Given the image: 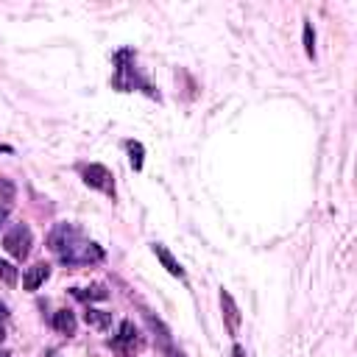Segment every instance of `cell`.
<instances>
[{
	"label": "cell",
	"instance_id": "cell-1",
	"mask_svg": "<svg viewBox=\"0 0 357 357\" xmlns=\"http://www.w3.org/2000/svg\"><path fill=\"white\" fill-rule=\"evenodd\" d=\"M31 243H34V235L26 224H17L9 229V235L3 238V249L15 257V260H26L28 251H31Z\"/></svg>",
	"mask_w": 357,
	"mask_h": 357
},
{
	"label": "cell",
	"instance_id": "cell-2",
	"mask_svg": "<svg viewBox=\"0 0 357 357\" xmlns=\"http://www.w3.org/2000/svg\"><path fill=\"white\" fill-rule=\"evenodd\" d=\"M84 182H87L90 188L101 190V193L115 196V178H112L109 167H103V165H87V167H84Z\"/></svg>",
	"mask_w": 357,
	"mask_h": 357
},
{
	"label": "cell",
	"instance_id": "cell-3",
	"mask_svg": "<svg viewBox=\"0 0 357 357\" xmlns=\"http://www.w3.org/2000/svg\"><path fill=\"white\" fill-rule=\"evenodd\" d=\"M78 240V229H73L70 224H59L53 232H51V238H48V246H51V251H56V254H65L73 243Z\"/></svg>",
	"mask_w": 357,
	"mask_h": 357
},
{
	"label": "cell",
	"instance_id": "cell-4",
	"mask_svg": "<svg viewBox=\"0 0 357 357\" xmlns=\"http://www.w3.org/2000/svg\"><path fill=\"white\" fill-rule=\"evenodd\" d=\"M221 307H224V318H226V329H229V335H238L240 332V310H238V304H235V299H232V293L229 290H221Z\"/></svg>",
	"mask_w": 357,
	"mask_h": 357
},
{
	"label": "cell",
	"instance_id": "cell-5",
	"mask_svg": "<svg viewBox=\"0 0 357 357\" xmlns=\"http://www.w3.org/2000/svg\"><path fill=\"white\" fill-rule=\"evenodd\" d=\"M51 276V265L48 263H34L31 268H26V276H23V288L26 290H37L45 285V279Z\"/></svg>",
	"mask_w": 357,
	"mask_h": 357
},
{
	"label": "cell",
	"instance_id": "cell-6",
	"mask_svg": "<svg viewBox=\"0 0 357 357\" xmlns=\"http://www.w3.org/2000/svg\"><path fill=\"white\" fill-rule=\"evenodd\" d=\"M153 254L159 257V263L165 265V271H167L170 276H178V279L185 276V268L178 265V260H176V257H173V254H170V251H167V249H165L162 243H156V246H153Z\"/></svg>",
	"mask_w": 357,
	"mask_h": 357
},
{
	"label": "cell",
	"instance_id": "cell-7",
	"mask_svg": "<svg viewBox=\"0 0 357 357\" xmlns=\"http://www.w3.org/2000/svg\"><path fill=\"white\" fill-rule=\"evenodd\" d=\"M53 329L62 335H73L76 332V315L70 310H59L53 313Z\"/></svg>",
	"mask_w": 357,
	"mask_h": 357
},
{
	"label": "cell",
	"instance_id": "cell-8",
	"mask_svg": "<svg viewBox=\"0 0 357 357\" xmlns=\"http://www.w3.org/2000/svg\"><path fill=\"white\" fill-rule=\"evenodd\" d=\"M73 296L81 301H103L109 293L103 285H92V288H73Z\"/></svg>",
	"mask_w": 357,
	"mask_h": 357
},
{
	"label": "cell",
	"instance_id": "cell-9",
	"mask_svg": "<svg viewBox=\"0 0 357 357\" xmlns=\"http://www.w3.org/2000/svg\"><path fill=\"white\" fill-rule=\"evenodd\" d=\"M115 343H117L120 349L134 346V343H137V326H134L131 321H123V324H120V332H117V338H115Z\"/></svg>",
	"mask_w": 357,
	"mask_h": 357
},
{
	"label": "cell",
	"instance_id": "cell-10",
	"mask_svg": "<svg viewBox=\"0 0 357 357\" xmlns=\"http://www.w3.org/2000/svg\"><path fill=\"white\" fill-rule=\"evenodd\" d=\"M84 321L90 324V326H95V329H106L109 324H112V313H103V310H87V315H84Z\"/></svg>",
	"mask_w": 357,
	"mask_h": 357
},
{
	"label": "cell",
	"instance_id": "cell-11",
	"mask_svg": "<svg viewBox=\"0 0 357 357\" xmlns=\"http://www.w3.org/2000/svg\"><path fill=\"white\" fill-rule=\"evenodd\" d=\"M0 279H3L6 285H15L17 282V268L12 263H6V260H0Z\"/></svg>",
	"mask_w": 357,
	"mask_h": 357
},
{
	"label": "cell",
	"instance_id": "cell-12",
	"mask_svg": "<svg viewBox=\"0 0 357 357\" xmlns=\"http://www.w3.org/2000/svg\"><path fill=\"white\" fill-rule=\"evenodd\" d=\"M304 51H307L310 59L315 56V34H313V26L310 23H304Z\"/></svg>",
	"mask_w": 357,
	"mask_h": 357
},
{
	"label": "cell",
	"instance_id": "cell-13",
	"mask_svg": "<svg viewBox=\"0 0 357 357\" xmlns=\"http://www.w3.org/2000/svg\"><path fill=\"white\" fill-rule=\"evenodd\" d=\"M128 151H131V165H134V170H140V167H142V145H140V142H128Z\"/></svg>",
	"mask_w": 357,
	"mask_h": 357
},
{
	"label": "cell",
	"instance_id": "cell-14",
	"mask_svg": "<svg viewBox=\"0 0 357 357\" xmlns=\"http://www.w3.org/2000/svg\"><path fill=\"white\" fill-rule=\"evenodd\" d=\"M232 357H246V351H243V346H238V343H235V349H232Z\"/></svg>",
	"mask_w": 357,
	"mask_h": 357
},
{
	"label": "cell",
	"instance_id": "cell-15",
	"mask_svg": "<svg viewBox=\"0 0 357 357\" xmlns=\"http://www.w3.org/2000/svg\"><path fill=\"white\" fill-rule=\"evenodd\" d=\"M9 218V207H0V224H3Z\"/></svg>",
	"mask_w": 357,
	"mask_h": 357
},
{
	"label": "cell",
	"instance_id": "cell-16",
	"mask_svg": "<svg viewBox=\"0 0 357 357\" xmlns=\"http://www.w3.org/2000/svg\"><path fill=\"white\" fill-rule=\"evenodd\" d=\"M3 318H6V307H3V304H0V321H3Z\"/></svg>",
	"mask_w": 357,
	"mask_h": 357
},
{
	"label": "cell",
	"instance_id": "cell-17",
	"mask_svg": "<svg viewBox=\"0 0 357 357\" xmlns=\"http://www.w3.org/2000/svg\"><path fill=\"white\" fill-rule=\"evenodd\" d=\"M173 357H185V354H182V351H176V354H173Z\"/></svg>",
	"mask_w": 357,
	"mask_h": 357
},
{
	"label": "cell",
	"instance_id": "cell-18",
	"mask_svg": "<svg viewBox=\"0 0 357 357\" xmlns=\"http://www.w3.org/2000/svg\"><path fill=\"white\" fill-rule=\"evenodd\" d=\"M0 357H9V354H6V351H0Z\"/></svg>",
	"mask_w": 357,
	"mask_h": 357
}]
</instances>
